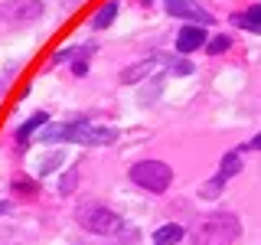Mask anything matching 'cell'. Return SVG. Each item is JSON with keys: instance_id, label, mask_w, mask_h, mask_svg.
<instances>
[{"instance_id": "cell-1", "label": "cell", "mask_w": 261, "mask_h": 245, "mask_svg": "<svg viewBox=\"0 0 261 245\" xmlns=\"http://www.w3.org/2000/svg\"><path fill=\"white\" fill-rule=\"evenodd\" d=\"M242 235V219L235 212H212L193 232V245H235Z\"/></svg>"}, {"instance_id": "cell-2", "label": "cell", "mask_w": 261, "mask_h": 245, "mask_svg": "<svg viewBox=\"0 0 261 245\" xmlns=\"http://www.w3.org/2000/svg\"><path fill=\"white\" fill-rule=\"evenodd\" d=\"M75 219L82 229H88L95 235H114L121 229V216L114 209H108L105 203H82L75 209Z\"/></svg>"}, {"instance_id": "cell-3", "label": "cell", "mask_w": 261, "mask_h": 245, "mask_svg": "<svg viewBox=\"0 0 261 245\" xmlns=\"http://www.w3.org/2000/svg\"><path fill=\"white\" fill-rule=\"evenodd\" d=\"M130 180H134L137 186H144L147 193H167L170 183H173V167L163 160H141L130 167Z\"/></svg>"}, {"instance_id": "cell-4", "label": "cell", "mask_w": 261, "mask_h": 245, "mask_svg": "<svg viewBox=\"0 0 261 245\" xmlns=\"http://www.w3.org/2000/svg\"><path fill=\"white\" fill-rule=\"evenodd\" d=\"M65 141L85 144V147H108V144L118 141V131H114V128H101V125H92V121L79 118V121H69V125H65Z\"/></svg>"}, {"instance_id": "cell-5", "label": "cell", "mask_w": 261, "mask_h": 245, "mask_svg": "<svg viewBox=\"0 0 261 245\" xmlns=\"http://www.w3.org/2000/svg\"><path fill=\"white\" fill-rule=\"evenodd\" d=\"M242 167H245V163H242V147H235V151H228L225 157H222V163H219V174L199 186V196H202V200H216V196L225 190L228 180L242 174Z\"/></svg>"}, {"instance_id": "cell-6", "label": "cell", "mask_w": 261, "mask_h": 245, "mask_svg": "<svg viewBox=\"0 0 261 245\" xmlns=\"http://www.w3.org/2000/svg\"><path fill=\"white\" fill-rule=\"evenodd\" d=\"M43 16V0H0V20L33 23Z\"/></svg>"}, {"instance_id": "cell-7", "label": "cell", "mask_w": 261, "mask_h": 245, "mask_svg": "<svg viewBox=\"0 0 261 245\" xmlns=\"http://www.w3.org/2000/svg\"><path fill=\"white\" fill-rule=\"evenodd\" d=\"M167 13L179 16L186 23H199V27H209L212 23V13L206 10L202 0H167Z\"/></svg>"}, {"instance_id": "cell-8", "label": "cell", "mask_w": 261, "mask_h": 245, "mask_svg": "<svg viewBox=\"0 0 261 245\" xmlns=\"http://www.w3.org/2000/svg\"><path fill=\"white\" fill-rule=\"evenodd\" d=\"M206 43H209L206 27H199V23H186V27L176 33V53H183V56H190V53H196V49H202Z\"/></svg>"}, {"instance_id": "cell-9", "label": "cell", "mask_w": 261, "mask_h": 245, "mask_svg": "<svg viewBox=\"0 0 261 245\" xmlns=\"http://www.w3.org/2000/svg\"><path fill=\"white\" fill-rule=\"evenodd\" d=\"M157 56H150V59H141V62H134V65H127L124 72H121V82H124V85H134V82H141L144 76H150L153 69H157Z\"/></svg>"}, {"instance_id": "cell-10", "label": "cell", "mask_w": 261, "mask_h": 245, "mask_svg": "<svg viewBox=\"0 0 261 245\" xmlns=\"http://www.w3.org/2000/svg\"><path fill=\"white\" fill-rule=\"evenodd\" d=\"M46 121H49V114H46V111H36L33 118H27L20 128H16V144H20V147H27V144H30V137L36 134V131L43 128Z\"/></svg>"}, {"instance_id": "cell-11", "label": "cell", "mask_w": 261, "mask_h": 245, "mask_svg": "<svg viewBox=\"0 0 261 245\" xmlns=\"http://www.w3.org/2000/svg\"><path fill=\"white\" fill-rule=\"evenodd\" d=\"M232 23H235V27H242V30L261 33V4L248 7V10H242V13H235V16H232Z\"/></svg>"}, {"instance_id": "cell-12", "label": "cell", "mask_w": 261, "mask_h": 245, "mask_svg": "<svg viewBox=\"0 0 261 245\" xmlns=\"http://www.w3.org/2000/svg\"><path fill=\"white\" fill-rule=\"evenodd\" d=\"M118 10H121L118 0H108V4H105L101 10L92 16V30H105V27H111V23L118 20Z\"/></svg>"}, {"instance_id": "cell-13", "label": "cell", "mask_w": 261, "mask_h": 245, "mask_svg": "<svg viewBox=\"0 0 261 245\" xmlns=\"http://www.w3.org/2000/svg\"><path fill=\"white\" fill-rule=\"evenodd\" d=\"M183 226H160L157 232H153V245H173V242H179L183 239Z\"/></svg>"}, {"instance_id": "cell-14", "label": "cell", "mask_w": 261, "mask_h": 245, "mask_svg": "<svg viewBox=\"0 0 261 245\" xmlns=\"http://www.w3.org/2000/svg\"><path fill=\"white\" fill-rule=\"evenodd\" d=\"M75 186H79V170H75V167H69V170L62 174V180H59V196L75 193Z\"/></svg>"}, {"instance_id": "cell-15", "label": "cell", "mask_w": 261, "mask_h": 245, "mask_svg": "<svg viewBox=\"0 0 261 245\" xmlns=\"http://www.w3.org/2000/svg\"><path fill=\"white\" fill-rule=\"evenodd\" d=\"M88 56H92V49L75 46V62H72V72H75V76H85L88 72Z\"/></svg>"}, {"instance_id": "cell-16", "label": "cell", "mask_w": 261, "mask_h": 245, "mask_svg": "<svg viewBox=\"0 0 261 245\" xmlns=\"http://www.w3.org/2000/svg\"><path fill=\"white\" fill-rule=\"evenodd\" d=\"M228 46H232V39H228V36H212L209 43H206V53L209 56H219V53H225Z\"/></svg>"}, {"instance_id": "cell-17", "label": "cell", "mask_w": 261, "mask_h": 245, "mask_svg": "<svg viewBox=\"0 0 261 245\" xmlns=\"http://www.w3.org/2000/svg\"><path fill=\"white\" fill-rule=\"evenodd\" d=\"M56 163H62V154H49V157L43 160V167H39V174H53Z\"/></svg>"}, {"instance_id": "cell-18", "label": "cell", "mask_w": 261, "mask_h": 245, "mask_svg": "<svg viewBox=\"0 0 261 245\" xmlns=\"http://www.w3.org/2000/svg\"><path fill=\"white\" fill-rule=\"evenodd\" d=\"M16 190H27V193H36V183H30V180H13Z\"/></svg>"}, {"instance_id": "cell-19", "label": "cell", "mask_w": 261, "mask_h": 245, "mask_svg": "<svg viewBox=\"0 0 261 245\" xmlns=\"http://www.w3.org/2000/svg\"><path fill=\"white\" fill-rule=\"evenodd\" d=\"M173 72H176V76H186V72H193V62H176Z\"/></svg>"}, {"instance_id": "cell-20", "label": "cell", "mask_w": 261, "mask_h": 245, "mask_svg": "<svg viewBox=\"0 0 261 245\" xmlns=\"http://www.w3.org/2000/svg\"><path fill=\"white\" fill-rule=\"evenodd\" d=\"M248 151H261V131H258V134L248 141Z\"/></svg>"}, {"instance_id": "cell-21", "label": "cell", "mask_w": 261, "mask_h": 245, "mask_svg": "<svg viewBox=\"0 0 261 245\" xmlns=\"http://www.w3.org/2000/svg\"><path fill=\"white\" fill-rule=\"evenodd\" d=\"M7 209H10V206H7V203H0V212H7Z\"/></svg>"}, {"instance_id": "cell-22", "label": "cell", "mask_w": 261, "mask_h": 245, "mask_svg": "<svg viewBox=\"0 0 261 245\" xmlns=\"http://www.w3.org/2000/svg\"><path fill=\"white\" fill-rule=\"evenodd\" d=\"M62 4H79V0H62Z\"/></svg>"}]
</instances>
